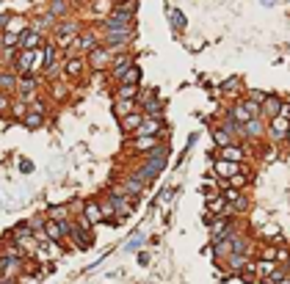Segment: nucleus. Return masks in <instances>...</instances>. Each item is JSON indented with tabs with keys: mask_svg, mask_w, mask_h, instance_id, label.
<instances>
[{
	"mask_svg": "<svg viewBox=\"0 0 290 284\" xmlns=\"http://www.w3.org/2000/svg\"><path fill=\"white\" fill-rule=\"evenodd\" d=\"M111 61H114V52L108 50L105 44H100V47H94L91 52L86 55V64H88V69H94V72H108V67H111Z\"/></svg>",
	"mask_w": 290,
	"mask_h": 284,
	"instance_id": "obj_1",
	"label": "nucleus"
},
{
	"mask_svg": "<svg viewBox=\"0 0 290 284\" xmlns=\"http://www.w3.org/2000/svg\"><path fill=\"white\" fill-rule=\"evenodd\" d=\"M36 91H39V78L33 72H28V75H20V80H17V91H14V97H20V99H25V102H31L33 97H36Z\"/></svg>",
	"mask_w": 290,
	"mask_h": 284,
	"instance_id": "obj_2",
	"label": "nucleus"
},
{
	"mask_svg": "<svg viewBox=\"0 0 290 284\" xmlns=\"http://www.w3.org/2000/svg\"><path fill=\"white\" fill-rule=\"evenodd\" d=\"M6 238H9V240H14L17 246H22L25 251L31 248V243H33V240H36V238H33V229H31V223H28V221H20L17 226H11Z\"/></svg>",
	"mask_w": 290,
	"mask_h": 284,
	"instance_id": "obj_3",
	"label": "nucleus"
},
{
	"mask_svg": "<svg viewBox=\"0 0 290 284\" xmlns=\"http://www.w3.org/2000/svg\"><path fill=\"white\" fill-rule=\"evenodd\" d=\"M100 44H103V41H100V33H94V31H80L78 39H75V44H72V52L88 55V52H91L94 47H100Z\"/></svg>",
	"mask_w": 290,
	"mask_h": 284,
	"instance_id": "obj_4",
	"label": "nucleus"
},
{
	"mask_svg": "<svg viewBox=\"0 0 290 284\" xmlns=\"http://www.w3.org/2000/svg\"><path fill=\"white\" fill-rule=\"evenodd\" d=\"M119 185H122L124 191H127L130 196H133V199H141V196L147 193V188H150L147 182H141L138 177L133 174V171H124V174L119 177Z\"/></svg>",
	"mask_w": 290,
	"mask_h": 284,
	"instance_id": "obj_5",
	"label": "nucleus"
},
{
	"mask_svg": "<svg viewBox=\"0 0 290 284\" xmlns=\"http://www.w3.org/2000/svg\"><path fill=\"white\" fill-rule=\"evenodd\" d=\"M86 58L83 55H64V78H72V80H80L83 72H86Z\"/></svg>",
	"mask_w": 290,
	"mask_h": 284,
	"instance_id": "obj_6",
	"label": "nucleus"
},
{
	"mask_svg": "<svg viewBox=\"0 0 290 284\" xmlns=\"http://www.w3.org/2000/svg\"><path fill=\"white\" fill-rule=\"evenodd\" d=\"M133 64H135V58L130 55V52H116L114 61H111V67H108V75H111V78H114L116 83H119V80H122V75L127 72V69L133 67Z\"/></svg>",
	"mask_w": 290,
	"mask_h": 284,
	"instance_id": "obj_7",
	"label": "nucleus"
},
{
	"mask_svg": "<svg viewBox=\"0 0 290 284\" xmlns=\"http://www.w3.org/2000/svg\"><path fill=\"white\" fill-rule=\"evenodd\" d=\"M22 265H25V259H14V257L0 251V276H3V279H14L22 270Z\"/></svg>",
	"mask_w": 290,
	"mask_h": 284,
	"instance_id": "obj_8",
	"label": "nucleus"
},
{
	"mask_svg": "<svg viewBox=\"0 0 290 284\" xmlns=\"http://www.w3.org/2000/svg\"><path fill=\"white\" fill-rule=\"evenodd\" d=\"M287 130H290V122L285 119V116H274V119H268V135H271V141H285V135H287Z\"/></svg>",
	"mask_w": 290,
	"mask_h": 284,
	"instance_id": "obj_9",
	"label": "nucleus"
},
{
	"mask_svg": "<svg viewBox=\"0 0 290 284\" xmlns=\"http://www.w3.org/2000/svg\"><path fill=\"white\" fill-rule=\"evenodd\" d=\"M244 130H246V144L249 141H260L263 135H268V124L263 122V116H260V119H249L244 124Z\"/></svg>",
	"mask_w": 290,
	"mask_h": 284,
	"instance_id": "obj_10",
	"label": "nucleus"
},
{
	"mask_svg": "<svg viewBox=\"0 0 290 284\" xmlns=\"http://www.w3.org/2000/svg\"><path fill=\"white\" fill-rule=\"evenodd\" d=\"M240 168V163H232V160H224V157H218V160H213V174L216 177H224V180H229V177H235Z\"/></svg>",
	"mask_w": 290,
	"mask_h": 284,
	"instance_id": "obj_11",
	"label": "nucleus"
},
{
	"mask_svg": "<svg viewBox=\"0 0 290 284\" xmlns=\"http://www.w3.org/2000/svg\"><path fill=\"white\" fill-rule=\"evenodd\" d=\"M282 97L279 94H265V99H263V116L265 119H274V116H279L282 113Z\"/></svg>",
	"mask_w": 290,
	"mask_h": 284,
	"instance_id": "obj_12",
	"label": "nucleus"
},
{
	"mask_svg": "<svg viewBox=\"0 0 290 284\" xmlns=\"http://www.w3.org/2000/svg\"><path fill=\"white\" fill-rule=\"evenodd\" d=\"M80 33V25L75 20H58L56 25H53V39L58 36H78Z\"/></svg>",
	"mask_w": 290,
	"mask_h": 284,
	"instance_id": "obj_13",
	"label": "nucleus"
},
{
	"mask_svg": "<svg viewBox=\"0 0 290 284\" xmlns=\"http://www.w3.org/2000/svg\"><path fill=\"white\" fill-rule=\"evenodd\" d=\"M80 212L88 218V221H91V226H97V223H103V221H105L97 199H86V202H83V210H80Z\"/></svg>",
	"mask_w": 290,
	"mask_h": 284,
	"instance_id": "obj_14",
	"label": "nucleus"
},
{
	"mask_svg": "<svg viewBox=\"0 0 290 284\" xmlns=\"http://www.w3.org/2000/svg\"><path fill=\"white\" fill-rule=\"evenodd\" d=\"M39 44H41V33L31 31V25L20 33V41H17V47H20V50H36Z\"/></svg>",
	"mask_w": 290,
	"mask_h": 284,
	"instance_id": "obj_15",
	"label": "nucleus"
},
{
	"mask_svg": "<svg viewBox=\"0 0 290 284\" xmlns=\"http://www.w3.org/2000/svg\"><path fill=\"white\" fill-rule=\"evenodd\" d=\"M144 122V113H141V108L138 110H133V113H127V116H122L119 124H122V133H127V135H133L135 130H138V124Z\"/></svg>",
	"mask_w": 290,
	"mask_h": 284,
	"instance_id": "obj_16",
	"label": "nucleus"
},
{
	"mask_svg": "<svg viewBox=\"0 0 290 284\" xmlns=\"http://www.w3.org/2000/svg\"><path fill=\"white\" fill-rule=\"evenodd\" d=\"M17 80H20V75L14 72V69H3V72H0V91L3 94H14L17 91Z\"/></svg>",
	"mask_w": 290,
	"mask_h": 284,
	"instance_id": "obj_17",
	"label": "nucleus"
},
{
	"mask_svg": "<svg viewBox=\"0 0 290 284\" xmlns=\"http://www.w3.org/2000/svg\"><path fill=\"white\" fill-rule=\"evenodd\" d=\"M227 199L221 196V193H210V196H205V210L213 212V215H221L224 210H227Z\"/></svg>",
	"mask_w": 290,
	"mask_h": 284,
	"instance_id": "obj_18",
	"label": "nucleus"
},
{
	"mask_svg": "<svg viewBox=\"0 0 290 284\" xmlns=\"http://www.w3.org/2000/svg\"><path fill=\"white\" fill-rule=\"evenodd\" d=\"M210 135H213V144H216L218 149H224V146H229V144H238V141H235L232 135H229L227 130L221 127V124H216V127H210Z\"/></svg>",
	"mask_w": 290,
	"mask_h": 284,
	"instance_id": "obj_19",
	"label": "nucleus"
},
{
	"mask_svg": "<svg viewBox=\"0 0 290 284\" xmlns=\"http://www.w3.org/2000/svg\"><path fill=\"white\" fill-rule=\"evenodd\" d=\"M56 22L58 20L53 14H41L33 22H28V25H31V31H36V33H47V31H53V25H56Z\"/></svg>",
	"mask_w": 290,
	"mask_h": 284,
	"instance_id": "obj_20",
	"label": "nucleus"
},
{
	"mask_svg": "<svg viewBox=\"0 0 290 284\" xmlns=\"http://www.w3.org/2000/svg\"><path fill=\"white\" fill-rule=\"evenodd\" d=\"M218 157H224V160H232V163H244L246 152L240 149L238 144H229V146H224V149H218Z\"/></svg>",
	"mask_w": 290,
	"mask_h": 284,
	"instance_id": "obj_21",
	"label": "nucleus"
},
{
	"mask_svg": "<svg viewBox=\"0 0 290 284\" xmlns=\"http://www.w3.org/2000/svg\"><path fill=\"white\" fill-rule=\"evenodd\" d=\"M224 259H227V268H229V273H232V276H238L240 270L246 268V262H249L246 254H227Z\"/></svg>",
	"mask_w": 290,
	"mask_h": 284,
	"instance_id": "obj_22",
	"label": "nucleus"
},
{
	"mask_svg": "<svg viewBox=\"0 0 290 284\" xmlns=\"http://www.w3.org/2000/svg\"><path fill=\"white\" fill-rule=\"evenodd\" d=\"M44 215L53 218V221H64V218H72V207L69 204H50Z\"/></svg>",
	"mask_w": 290,
	"mask_h": 284,
	"instance_id": "obj_23",
	"label": "nucleus"
},
{
	"mask_svg": "<svg viewBox=\"0 0 290 284\" xmlns=\"http://www.w3.org/2000/svg\"><path fill=\"white\" fill-rule=\"evenodd\" d=\"M44 119H47L44 113H36V110H28V113H25V119L20 122V127H25V130H39V127H44Z\"/></svg>",
	"mask_w": 290,
	"mask_h": 284,
	"instance_id": "obj_24",
	"label": "nucleus"
},
{
	"mask_svg": "<svg viewBox=\"0 0 290 284\" xmlns=\"http://www.w3.org/2000/svg\"><path fill=\"white\" fill-rule=\"evenodd\" d=\"M133 110H138V102H135V99H116V102H114V116H116V119L133 113Z\"/></svg>",
	"mask_w": 290,
	"mask_h": 284,
	"instance_id": "obj_25",
	"label": "nucleus"
},
{
	"mask_svg": "<svg viewBox=\"0 0 290 284\" xmlns=\"http://www.w3.org/2000/svg\"><path fill=\"white\" fill-rule=\"evenodd\" d=\"M138 91H141V86H130V83H116L114 97H116V99H135V97H138Z\"/></svg>",
	"mask_w": 290,
	"mask_h": 284,
	"instance_id": "obj_26",
	"label": "nucleus"
},
{
	"mask_svg": "<svg viewBox=\"0 0 290 284\" xmlns=\"http://www.w3.org/2000/svg\"><path fill=\"white\" fill-rule=\"evenodd\" d=\"M25 113H28V102H25V99H20V97H14V102H11V113H9V119L20 124L22 119H25Z\"/></svg>",
	"mask_w": 290,
	"mask_h": 284,
	"instance_id": "obj_27",
	"label": "nucleus"
},
{
	"mask_svg": "<svg viewBox=\"0 0 290 284\" xmlns=\"http://www.w3.org/2000/svg\"><path fill=\"white\" fill-rule=\"evenodd\" d=\"M44 235H47V240H56V243H64V232H61V223L58 221H53V218H47V223H44Z\"/></svg>",
	"mask_w": 290,
	"mask_h": 284,
	"instance_id": "obj_28",
	"label": "nucleus"
},
{
	"mask_svg": "<svg viewBox=\"0 0 290 284\" xmlns=\"http://www.w3.org/2000/svg\"><path fill=\"white\" fill-rule=\"evenodd\" d=\"M229 243H232V254H246V257H249V248H252V246H249V238H246V235L235 232L232 238H229Z\"/></svg>",
	"mask_w": 290,
	"mask_h": 284,
	"instance_id": "obj_29",
	"label": "nucleus"
},
{
	"mask_svg": "<svg viewBox=\"0 0 290 284\" xmlns=\"http://www.w3.org/2000/svg\"><path fill=\"white\" fill-rule=\"evenodd\" d=\"M141 80H144V72H141V67H138V64H133V67H130L127 72L122 75V80H119V83H130V86H141Z\"/></svg>",
	"mask_w": 290,
	"mask_h": 284,
	"instance_id": "obj_30",
	"label": "nucleus"
},
{
	"mask_svg": "<svg viewBox=\"0 0 290 284\" xmlns=\"http://www.w3.org/2000/svg\"><path fill=\"white\" fill-rule=\"evenodd\" d=\"M47 14H53L56 20H64V17L69 14V0H53L50 9H47Z\"/></svg>",
	"mask_w": 290,
	"mask_h": 284,
	"instance_id": "obj_31",
	"label": "nucleus"
},
{
	"mask_svg": "<svg viewBox=\"0 0 290 284\" xmlns=\"http://www.w3.org/2000/svg\"><path fill=\"white\" fill-rule=\"evenodd\" d=\"M169 20H171V28H174L177 33H182L188 28V20H185V14H182L180 9H171L169 11Z\"/></svg>",
	"mask_w": 290,
	"mask_h": 284,
	"instance_id": "obj_32",
	"label": "nucleus"
},
{
	"mask_svg": "<svg viewBox=\"0 0 290 284\" xmlns=\"http://www.w3.org/2000/svg\"><path fill=\"white\" fill-rule=\"evenodd\" d=\"M254 265H257V281H260V279H268V276L276 270V262H274V259H260V262H254Z\"/></svg>",
	"mask_w": 290,
	"mask_h": 284,
	"instance_id": "obj_33",
	"label": "nucleus"
},
{
	"mask_svg": "<svg viewBox=\"0 0 290 284\" xmlns=\"http://www.w3.org/2000/svg\"><path fill=\"white\" fill-rule=\"evenodd\" d=\"M11 102H14V94H3L0 91V119H9V113H11Z\"/></svg>",
	"mask_w": 290,
	"mask_h": 284,
	"instance_id": "obj_34",
	"label": "nucleus"
},
{
	"mask_svg": "<svg viewBox=\"0 0 290 284\" xmlns=\"http://www.w3.org/2000/svg\"><path fill=\"white\" fill-rule=\"evenodd\" d=\"M25 28H28V22L22 20V17L11 14V20H9V25H6V31H11V33H22Z\"/></svg>",
	"mask_w": 290,
	"mask_h": 284,
	"instance_id": "obj_35",
	"label": "nucleus"
},
{
	"mask_svg": "<svg viewBox=\"0 0 290 284\" xmlns=\"http://www.w3.org/2000/svg\"><path fill=\"white\" fill-rule=\"evenodd\" d=\"M141 246H144V235H141V232H135L133 238H130L127 243H124V251H138Z\"/></svg>",
	"mask_w": 290,
	"mask_h": 284,
	"instance_id": "obj_36",
	"label": "nucleus"
},
{
	"mask_svg": "<svg viewBox=\"0 0 290 284\" xmlns=\"http://www.w3.org/2000/svg\"><path fill=\"white\" fill-rule=\"evenodd\" d=\"M246 182H249V174H246V168H244V171H238V174H235V177H229V185H232V188H238V191H240V188L246 185Z\"/></svg>",
	"mask_w": 290,
	"mask_h": 284,
	"instance_id": "obj_37",
	"label": "nucleus"
},
{
	"mask_svg": "<svg viewBox=\"0 0 290 284\" xmlns=\"http://www.w3.org/2000/svg\"><path fill=\"white\" fill-rule=\"evenodd\" d=\"M0 41H3V47H17V41H20V33L3 31V33H0Z\"/></svg>",
	"mask_w": 290,
	"mask_h": 284,
	"instance_id": "obj_38",
	"label": "nucleus"
},
{
	"mask_svg": "<svg viewBox=\"0 0 290 284\" xmlns=\"http://www.w3.org/2000/svg\"><path fill=\"white\" fill-rule=\"evenodd\" d=\"M238 88H240L238 78H232V80H227V83H224V86H221V91H224V94H235V91H238Z\"/></svg>",
	"mask_w": 290,
	"mask_h": 284,
	"instance_id": "obj_39",
	"label": "nucleus"
},
{
	"mask_svg": "<svg viewBox=\"0 0 290 284\" xmlns=\"http://www.w3.org/2000/svg\"><path fill=\"white\" fill-rule=\"evenodd\" d=\"M232 207H235V212H246V210H249V202H246V196H244V193H240V196L232 202Z\"/></svg>",
	"mask_w": 290,
	"mask_h": 284,
	"instance_id": "obj_40",
	"label": "nucleus"
},
{
	"mask_svg": "<svg viewBox=\"0 0 290 284\" xmlns=\"http://www.w3.org/2000/svg\"><path fill=\"white\" fill-rule=\"evenodd\" d=\"M246 97H249V99H254V102H260V105H263L265 94L260 91V88H249V91H246Z\"/></svg>",
	"mask_w": 290,
	"mask_h": 284,
	"instance_id": "obj_41",
	"label": "nucleus"
},
{
	"mask_svg": "<svg viewBox=\"0 0 290 284\" xmlns=\"http://www.w3.org/2000/svg\"><path fill=\"white\" fill-rule=\"evenodd\" d=\"M17 165H20L22 174H33V163H31V160H25V157H20V163H17Z\"/></svg>",
	"mask_w": 290,
	"mask_h": 284,
	"instance_id": "obj_42",
	"label": "nucleus"
},
{
	"mask_svg": "<svg viewBox=\"0 0 290 284\" xmlns=\"http://www.w3.org/2000/svg\"><path fill=\"white\" fill-rule=\"evenodd\" d=\"M287 257H290L287 248H276V265H285V262H287Z\"/></svg>",
	"mask_w": 290,
	"mask_h": 284,
	"instance_id": "obj_43",
	"label": "nucleus"
},
{
	"mask_svg": "<svg viewBox=\"0 0 290 284\" xmlns=\"http://www.w3.org/2000/svg\"><path fill=\"white\" fill-rule=\"evenodd\" d=\"M138 265H141V268L150 265V254H147V251H138Z\"/></svg>",
	"mask_w": 290,
	"mask_h": 284,
	"instance_id": "obj_44",
	"label": "nucleus"
},
{
	"mask_svg": "<svg viewBox=\"0 0 290 284\" xmlns=\"http://www.w3.org/2000/svg\"><path fill=\"white\" fill-rule=\"evenodd\" d=\"M53 94H56V97H58V99H61V97H64V94H67V88H64V86H61V83H56V86H53Z\"/></svg>",
	"mask_w": 290,
	"mask_h": 284,
	"instance_id": "obj_45",
	"label": "nucleus"
},
{
	"mask_svg": "<svg viewBox=\"0 0 290 284\" xmlns=\"http://www.w3.org/2000/svg\"><path fill=\"white\" fill-rule=\"evenodd\" d=\"M282 116H285V119L290 122V102H285V105H282Z\"/></svg>",
	"mask_w": 290,
	"mask_h": 284,
	"instance_id": "obj_46",
	"label": "nucleus"
},
{
	"mask_svg": "<svg viewBox=\"0 0 290 284\" xmlns=\"http://www.w3.org/2000/svg\"><path fill=\"white\" fill-rule=\"evenodd\" d=\"M276 284H290V273H287V276H282V279L276 281Z\"/></svg>",
	"mask_w": 290,
	"mask_h": 284,
	"instance_id": "obj_47",
	"label": "nucleus"
},
{
	"mask_svg": "<svg viewBox=\"0 0 290 284\" xmlns=\"http://www.w3.org/2000/svg\"><path fill=\"white\" fill-rule=\"evenodd\" d=\"M285 141H287V144H290V130H287V135H285Z\"/></svg>",
	"mask_w": 290,
	"mask_h": 284,
	"instance_id": "obj_48",
	"label": "nucleus"
},
{
	"mask_svg": "<svg viewBox=\"0 0 290 284\" xmlns=\"http://www.w3.org/2000/svg\"><path fill=\"white\" fill-rule=\"evenodd\" d=\"M0 284H3V276H0Z\"/></svg>",
	"mask_w": 290,
	"mask_h": 284,
	"instance_id": "obj_49",
	"label": "nucleus"
}]
</instances>
